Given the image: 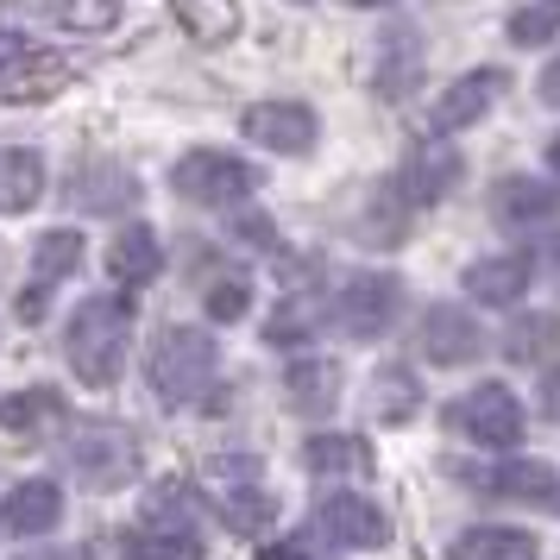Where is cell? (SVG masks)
I'll use <instances>...</instances> for the list:
<instances>
[{
	"mask_svg": "<svg viewBox=\"0 0 560 560\" xmlns=\"http://www.w3.org/2000/svg\"><path fill=\"white\" fill-rule=\"evenodd\" d=\"M459 479L479 485V491H491V498H510V504H548V510H560V472H555V466H541V459L504 454L498 466H466Z\"/></svg>",
	"mask_w": 560,
	"mask_h": 560,
	"instance_id": "obj_9",
	"label": "cell"
},
{
	"mask_svg": "<svg viewBox=\"0 0 560 560\" xmlns=\"http://www.w3.org/2000/svg\"><path fill=\"white\" fill-rule=\"evenodd\" d=\"M183 202H202V208H240L258 189V171L233 152H183L177 171H171Z\"/></svg>",
	"mask_w": 560,
	"mask_h": 560,
	"instance_id": "obj_6",
	"label": "cell"
},
{
	"mask_svg": "<svg viewBox=\"0 0 560 560\" xmlns=\"http://www.w3.org/2000/svg\"><path fill=\"white\" fill-rule=\"evenodd\" d=\"M422 404V384L409 378V365H384L378 384H372V409H378V422H409Z\"/></svg>",
	"mask_w": 560,
	"mask_h": 560,
	"instance_id": "obj_28",
	"label": "cell"
},
{
	"mask_svg": "<svg viewBox=\"0 0 560 560\" xmlns=\"http://www.w3.org/2000/svg\"><path fill=\"white\" fill-rule=\"evenodd\" d=\"M158 265H164V253H158V233L152 228H127L114 246H107V271L127 283V290H139V283L158 278Z\"/></svg>",
	"mask_w": 560,
	"mask_h": 560,
	"instance_id": "obj_25",
	"label": "cell"
},
{
	"mask_svg": "<svg viewBox=\"0 0 560 560\" xmlns=\"http://www.w3.org/2000/svg\"><path fill=\"white\" fill-rule=\"evenodd\" d=\"M315 535H328L340 548H384V541H390V523H384V510L365 504V498H322V504H315Z\"/></svg>",
	"mask_w": 560,
	"mask_h": 560,
	"instance_id": "obj_13",
	"label": "cell"
},
{
	"mask_svg": "<svg viewBox=\"0 0 560 560\" xmlns=\"http://www.w3.org/2000/svg\"><path fill=\"white\" fill-rule=\"evenodd\" d=\"M70 202L89 208V214H107V208L139 202V183H132L120 164H107V158H89L77 177H70Z\"/></svg>",
	"mask_w": 560,
	"mask_h": 560,
	"instance_id": "obj_18",
	"label": "cell"
},
{
	"mask_svg": "<svg viewBox=\"0 0 560 560\" xmlns=\"http://www.w3.org/2000/svg\"><path fill=\"white\" fill-rule=\"evenodd\" d=\"M353 7H390V0H353Z\"/></svg>",
	"mask_w": 560,
	"mask_h": 560,
	"instance_id": "obj_39",
	"label": "cell"
},
{
	"mask_svg": "<svg viewBox=\"0 0 560 560\" xmlns=\"http://www.w3.org/2000/svg\"><path fill=\"white\" fill-rule=\"evenodd\" d=\"M82 253H89V246H82L77 228H57V233H45V240L32 246V283L20 290V322H45V296H51V283L77 278Z\"/></svg>",
	"mask_w": 560,
	"mask_h": 560,
	"instance_id": "obj_10",
	"label": "cell"
},
{
	"mask_svg": "<svg viewBox=\"0 0 560 560\" xmlns=\"http://www.w3.org/2000/svg\"><path fill=\"white\" fill-rule=\"evenodd\" d=\"M548 7H560V0H548Z\"/></svg>",
	"mask_w": 560,
	"mask_h": 560,
	"instance_id": "obj_41",
	"label": "cell"
},
{
	"mask_svg": "<svg viewBox=\"0 0 560 560\" xmlns=\"http://www.w3.org/2000/svg\"><path fill=\"white\" fill-rule=\"evenodd\" d=\"M548 164H555V171H560V139H555V145H548Z\"/></svg>",
	"mask_w": 560,
	"mask_h": 560,
	"instance_id": "obj_37",
	"label": "cell"
},
{
	"mask_svg": "<svg viewBox=\"0 0 560 560\" xmlns=\"http://www.w3.org/2000/svg\"><path fill=\"white\" fill-rule=\"evenodd\" d=\"M20 560H70V555H20Z\"/></svg>",
	"mask_w": 560,
	"mask_h": 560,
	"instance_id": "obj_38",
	"label": "cell"
},
{
	"mask_svg": "<svg viewBox=\"0 0 560 560\" xmlns=\"http://www.w3.org/2000/svg\"><path fill=\"white\" fill-rule=\"evenodd\" d=\"M529 278H535L529 253H498V258L466 265V296H472V303H491V308H510V303H523Z\"/></svg>",
	"mask_w": 560,
	"mask_h": 560,
	"instance_id": "obj_17",
	"label": "cell"
},
{
	"mask_svg": "<svg viewBox=\"0 0 560 560\" xmlns=\"http://www.w3.org/2000/svg\"><path fill=\"white\" fill-rule=\"evenodd\" d=\"M221 516H228L240 535H258L278 516V504H271V491H228V498H221Z\"/></svg>",
	"mask_w": 560,
	"mask_h": 560,
	"instance_id": "obj_31",
	"label": "cell"
},
{
	"mask_svg": "<svg viewBox=\"0 0 560 560\" xmlns=\"http://www.w3.org/2000/svg\"><path fill=\"white\" fill-rule=\"evenodd\" d=\"M555 208H560V196L548 189V183H535V177H504L498 189H491V214H498V221H510V228L548 221Z\"/></svg>",
	"mask_w": 560,
	"mask_h": 560,
	"instance_id": "obj_22",
	"label": "cell"
},
{
	"mask_svg": "<svg viewBox=\"0 0 560 560\" xmlns=\"http://www.w3.org/2000/svg\"><path fill=\"white\" fill-rule=\"evenodd\" d=\"M57 409H63L57 390H20V397H0V429L26 434V429H38V422H51Z\"/></svg>",
	"mask_w": 560,
	"mask_h": 560,
	"instance_id": "obj_29",
	"label": "cell"
},
{
	"mask_svg": "<svg viewBox=\"0 0 560 560\" xmlns=\"http://www.w3.org/2000/svg\"><path fill=\"white\" fill-rule=\"evenodd\" d=\"M63 353H70V372L89 390H107L132 353V303L127 296H89V303H77L70 328H63Z\"/></svg>",
	"mask_w": 560,
	"mask_h": 560,
	"instance_id": "obj_1",
	"label": "cell"
},
{
	"mask_svg": "<svg viewBox=\"0 0 560 560\" xmlns=\"http://www.w3.org/2000/svg\"><path fill=\"white\" fill-rule=\"evenodd\" d=\"M555 32H560V7H548V0H529V7L510 13V45H548Z\"/></svg>",
	"mask_w": 560,
	"mask_h": 560,
	"instance_id": "obj_32",
	"label": "cell"
},
{
	"mask_svg": "<svg viewBox=\"0 0 560 560\" xmlns=\"http://www.w3.org/2000/svg\"><path fill=\"white\" fill-rule=\"evenodd\" d=\"M283 390H290V404H296V409H334V404H340V365L322 359V353L290 359Z\"/></svg>",
	"mask_w": 560,
	"mask_h": 560,
	"instance_id": "obj_23",
	"label": "cell"
},
{
	"mask_svg": "<svg viewBox=\"0 0 560 560\" xmlns=\"http://www.w3.org/2000/svg\"><path fill=\"white\" fill-rule=\"evenodd\" d=\"M63 516V491L57 479H20L0 498V535H45Z\"/></svg>",
	"mask_w": 560,
	"mask_h": 560,
	"instance_id": "obj_14",
	"label": "cell"
},
{
	"mask_svg": "<svg viewBox=\"0 0 560 560\" xmlns=\"http://www.w3.org/2000/svg\"><path fill=\"white\" fill-rule=\"evenodd\" d=\"M372 466V447L359 434H308L303 441V472L315 479H359Z\"/></svg>",
	"mask_w": 560,
	"mask_h": 560,
	"instance_id": "obj_20",
	"label": "cell"
},
{
	"mask_svg": "<svg viewBox=\"0 0 560 560\" xmlns=\"http://www.w3.org/2000/svg\"><path fill=\"white\" fill-rule=\"evenodd\" d=\"M454 560H541V541L510 523H479V529L454 535Z\"/></svg>",
	"mask_w": 560,
	"mask_h": 560,
	"instance_id": "obj_21",
	"label": "cell"
},
{
	"mask_svg": "<svg viewBox=\"0 0 560 560\" xmlns=\"http://www.w3.org/2000/svg\"><path fill=\"white\" fill-rule=\"evenodd\" d=\"M114 560H202V541L189 529H127L114 535Z\"/></svg>",
	"mask_w": 560,
	"mask_h": 560,
	"instance_id": "obj_27",
	"label": "cell"
},
{
	"mask_svg": "<svg viewBox=\"0 0 560 560\" xmlns=\"http://www.w3.org/2000/svg\"><path fill=\"white\" fill-rule=\"evenodd\" d=\"M479 353H485V328H479L472 308L434 303L429 315H422V359H429V365H472Z\"/></svg>",
	"mask_w": 560,
	"mask_h": 560,
	"instance_id": "obj_11",
	"label": "cell"
},
{
	"mask_svg": "<svg viewBox=\"0 0 560 560\" xmlns=\"http://www.w3.org/2000/svg\"><path fill=\"white\" fill-rule=\"evenodd\" d=\"M240 132L253 139L258 152H278V158H303L315 139H322V120L308 102H258L240 114Z\"/></svg>",
	"mask_w": 560,
	"mask_h": 560,
	"instance_id": "obj_7",
	"label": "cell"
},
{
	"mask_svg": "<svg viewBox=\"0 0 560 560\" xmlns=\"http://www.w3.org/2000/svg\"><path fill=\"white\" fill-rule=\"evenodd\" d=\"M70 472L89 491H120V485L139 479V441L120 422H82L70 434Z\"/></svg>",
	"mask_w": 560,
	"mask_h": 560,
	"instance_id": "obj_4",
	"label": "cell"
},
{
	"mask_svg": "<svg viewBox=\"0 0 560 560\" xmlns=\"http://www.w3.org/2000/svg\"><path fill=\"white\" fill-rule=\"evenodd\" d=\"M246 303H253V290H246L240 278H221L214 290H208V315H214V322H240Z\"/></svg>",
	"mask_w": 560,
	"mask_h": 560,
	"instance_id": "obj_33",
	"label": "cell"
},
{
	"mask_svg": "<svg viewBox=\"0 0 560 560\" xmlns=\"http://www.w3.org/2000/svg\"><path fill=\"white\" fill-rule=\"evenodd\" d=\"M454 429L472 434L479 447H516L529 422H523V404L510 397V384H479L454 404Z\"/></svg>",
	"mask_w": 560,
	"mask_h": 560,
	"instance_id": "obj_8",
	"label": "cell"
},
{
	"mask_svg": "<svg viewBox=\"0 0 560 560\" xmlns=\"http://www.w3.org/2000/svg\"><path fill=\"white\" fill-rule=\"evenodd\" d=\"M416 82H422V32H416V26H390L378 38V70H372V89H378L384 102H404Z\"/></svg>",
	"mask_w": 560,
	"mask_h": 560,
	"instance_id": "obj_15",
	"label": "cell"
},
{
	"mask_svg": "<svg viewBox=\"0 0 560 560\" xmlns=\"http://www.w3.org/2000/svg\"><path fill=\"white\" fill-rule=\"evenodd\" d=\"M57 26L70 32H114L120 26V0H51Z\"/></svg>",
	"mask_w": 560,
	"mask_h": 560,
	"instance_id": "obj_30",
	"label": "cell"
},
{
	"mask_svg": "<svg viewBox=\"0 0 560 560\" xmlns=\"http://www.w3.org/2000/svg\"><path fill=\"white\" fill-rule=\"evenodd\" d=\"M397 315H404V283L390 271H359L334 296V328L347 340H378V334L397 328Z\"/></svg>",
	"mask_w": 560,
	"mask_h": 560,
	"instance_id": "obj_5",
	"label": "cell"
},
{
	"mask_svg": "<svg viewBox=\"0 0 560 560\" xmlns=\"http://www.w3.org/2000/svg\"><path fill=\"white\" fill-rule=\"evenodd\" d=\"M548 353H560V315L555 308L516 315V322L504 328V359L510 365H541Z\"/></svg>",
	"mask_w": 560,
	"mask_h": 560,
	"instance_id": "obj_24",
	"label": "cell"
},
{
	"mask_svg": "<svg viewBox=\"0 0 560 560\" xmlns=\"http://www.w3.org/2000/svg\"><path fill=\"white\" fill-rule=\"evenodd\" d=\"M535 95H541L548 107H560V57L548 63V70H541V82H535Z\"/></svg>",
	"mask_w": 560,
	"mask_h": 560,
	"instance_id": "obj_34",
	"label": "cell"
},
{
	"mask_svg": "<svg viewBox=\"0 0 560 560\" xmlns=\"http://www.w3.org/2000/svg\"><path fill=\"white\" fill-rule=\"evenodd\" d=\"M70 82H77V70H70L63 57L38 51V45L20 38V32H0V102H7V107L57 102Z\"/></svg>",
	"mask_w": 560,
	"mask_h": 560,
	"instance_id": "obj_3",
	"label": "cell"
},
{
	"mask_svg": "<svg viewBox=\"0 0 560 560\" xmlns=\"http://www.w3.org/2000/svg\"><path fill=\"white\" fill-rule=\"evenodd\" d=\"M303 548H308V541H278V548H265L258 560H303Z\"/></svg>",
	"mask_w": 560,
	"mask_h": 560,
	"instance_id": "obj_35",
	"label": "cell"
},
{
	"mask_svg": "<svg viewBox=\"0 0 560 560\" xmlns=\"http://www.w3.org/2000/svg\"><path fill=\"white\" fill-rule=\"evenodd\" d=\"M171 13L196 45H228L240 32V0H171Z\"/></svg>",
	"mask_w": 560,
	"mask_h": 560,
	"instance_id": "obj_26",
	"label": "cell"
},
{
	"mask_svg": "<svg viewBox=\"0 0 560 560\" xmlns=\"http://www.w3.org/2000/svg\"><path fill=\"white\" fill-rule=\"evenodd\" d=\"M510 89L504 70H466V77L441 95V102L429 107V127L434 132H459V127H472V120H485L491 114V102Z\"/></svg>",
	"mask_w": 560,
	"mask_h": 560,
	"instance_id": "obj_12",
	"label": "cell"
},
{
	"mask_svg": "<svg viewBox=\"0 0 560 560\" xmlns=\"http://www.w3.org/2000/svg\"><path fill=\"white\" fill-rule=\"evenodd\" d=\"M45 202V158L26 145H7L0 152V214H32Z\"/></svg>",
	"mask_w": 560,
	"mask_h": 560,
	"instance_id": "obj_19",
	"label": "cell"
},
{
	"mask_svg": "<svg viewBox=\"0 0 560 560\" xmlns=\"http://www.w3.org/2000/svg\"><path fill=\"white\" fill-rule=\"evenodd\" d=\"M145 378L171 409H208V390L221 384V347L202 328H164L145 353Z\"/></svg>",
	"mask_w": 560,
	"mask_h": 560,
	"instance_id": "obj_2",
	"label": "cell"
},
{
	"mask_svg": "<svg viewBox=\"0 0 560 560\" xmlns=\"http://www.w3.org/2000/svg\"><path fill=\"white\" fill-rule=\"evenodd\" d=\"M459 152L454 145H416L404 164V202L409 208H434V202H447V189L459 183Z\"/></svg>",
	"mask_w": 560,
	"mask_h": 560,
	"instance_id": "obj_16",
	"label": "cell"
},
{
	"mask_svg": "<svg viewBox=\"0 0 560 560\" xmlns=\"http://www.w3.org/2000/svg\"><path fill=\"white\" fill-rule=\"evenodd\" d=\"M296 7H308V0H296Z\"/></svg>",
	"mask_w": 560,
	"mask_h": 560,
	"instance_id": "obj_40",
	"label": "cell"
},
{
	"mask_svg": "<svg viewBox=\"0 0 560 560\" xmlns=\"http://www.w3.org/2000/svg\"><path fill=\"white\" fill-rule=\"evenodd\" d=\"M541 404H548V416L560 422V372H548V384H541Z\"/></svg>",
	"mask_w": 560,
	"mask_h": 560,
	"instance_id": "obj_36",
	"label": "cell"
}]
</instances>
